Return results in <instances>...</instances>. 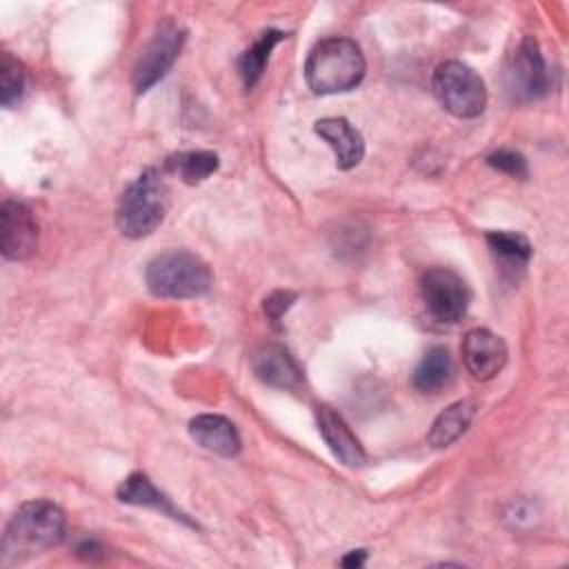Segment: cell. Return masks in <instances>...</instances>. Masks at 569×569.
I'll list each match as a JSON object with an SVG mask.
<instances>
[{"mask_svg": "<svg viewBox=\"0 0 569 569\" xmlns=\"http://www.w3.org/2000/svg\"><path fill=\"white\" fill-rule=\"evenodd\" d=\"M453 362L445 347H431L413 369V387L422 393H436L449 385Z\"/></svg>", "mask_w": 569, "mask_h": 569, "instance_id": "d6986e66", "label": "cell"}, {"mask_svg": "<svg viewBox=\"0 0 569 569\" xmlns=\"http://www.w3.org/2000/svg\"><path fill=\"white\" fill-rule=\"evenodd\" d=\"M460 351H462V360H465L467 371L476 380L496 378L502 371V367L507 362V356H509L505 340L500 336H496L493 331L482 329V327L469 329L465 333Z\"/></svg>", "mask_w": 569, "mask_h": 569, "instance_id": "30bf717a", "label": "cell"}, {"mask_svg": "<svg viewBox=\"0 0 569 569\" xmlns=\"http://www.w3.org/2000/svg\"><path fill=\"white\" fill-rule=\"evenodd\" d=\"M102 551H104V547L100 542H96V540H84V542L78 545V553L84 556V558H91V556L102 553Z\"/></svg>", "mask_w": 569, "mask_h": 569, "instance_id": "d4e9b609", "label": "cell"}, {"mask_svg": "<svg viewBox=\"0 0 569 569\" xmlns=\"http://www.w3.org/2000/svg\"><path fill=\"white\" fill-rule=\"evenodd\" d=\"M507 87L518 102H531L549 91V71L538 42L527 36L511 56Z\"/></svg>", "mask_w": 569, "mask_h": 569, "instance_id": "ba28073f", "label": "cell"}, {"mask_svg": "<svg viewBox=\"0 0 569 569\" xmlns=\"http://www.w3.org/2000/svg\"><path fill=\"white\" fill-rule=\"evenodd\" d=\"M367 64L360 47L349 38H325L313 44L305 62V80L318 96L345 93L365 78Z\"/></svg>", "mask_w": 569, "mask_h": 569, "instance_id": "7a4b0ae2", "label": "cell"}, {"mask_svg": "<svg viewBox=\"0 0 569 569\" xmlns=\"http://www.w3.org/2000/svg\"><path fill=\"white\" fill-rule=\"evenodd\" d=\"M485 238L502 278L518 282L531 260V242L518 231H489Z\"/></svg>", "mask_w": 569, "mask_h": 569, "instance_id": "9a60e30c", "label": "cell"}, {"mask_svg": "<svg viewBox=\"0 0 569 569\" xmlns=\"http://www.w3.org/2000/svg\"><path fill=\"white\" fill-rule=\"evenodd\" d=\"M187 31L167 20L162 22L156 33L151 36V40L147 42V47L142 49L136 67H133V89L136 93H144L149 91L156 82H160L167 71L173 67L176 58L180 56V49L184 44Z\"/></svg>", "mask_w": 569, "mask_h": 569, "instance_id": "52a82bcc", "label": "cell"}, {"mask_svg": "<svg viewBox=\"0 0 569 569\" xmlns=\"http://www.w3.org/2000/svg\"><path fill=\"white\" fill-rule=\"evenodd\" d=\"M169 209V189L156 169H144L127 184L118 200L116 224L122 236L140 240L151 236Z\"/></svg>", "mask_w": 569, "mask_h": 569, "instance_id": "3957f363", "label": "cell"}, {"mask_svg": "<svg viewBox=\"0 0 569 569\" xmlns=\"http://www.w3.org/2000/svg\"><path fill=\"white\" fill-rule=\"evenodd\" d=\"M144 280L156 298H198L211 289L209 264L191 251L169 249L153 256L144 269Z\"/></svg>", "mask_w": 569, "mask_h": 569, "instance_id": "277c9868", "label": "cell"}, {"mask_svg": "<svg viewBox=\"0 0 569 569\" xmlns=\"http://www.w3.org/2000/svg\"><path fill=\"white\" fill-rule=\"evenodd\" d=\"M293 302H296V293H293V291L278 289V291H273V293H269V296L264 298L262 309H264L267 318L276 325Z\"/></svg>", "mask_w": 569, "mask_h": 569, "instance_id": "603a6c76", "label": "cell"}, {"mask_svg": "<svg viewBox=\"0 0 569 569\" xmlns=\"http://www.w3.org/2000/svg\"><path fill=\"white\" fill-rule=\"evenodd\" d=\"M431 89L438 102L458 118H476L487 107L485 80L460 60H445L436 67Z\"/></svg>", "mask_w": 569, "mask_h": 569, "instance_id": "5b68a950", "label": "cell"}, {"mask_svg": "<svg viewBox=\"0 0 569 569\" xmlns=\"http://www.w3.org/2000/svg\"><path fill=\"white\" fill-rule=\"evenodd\" d=\"M24 69L22 64L9 53H2L0 60V102L2 107H13L22 100L24 96Z\"/></svg>", "mask_w": 569, "mask_h": 569, "instance_id": "44dd1931", "label": "cell"}, {"mask_svg": "<svg viewBox=\"0 0 569 569\" xmlns=\"http://www.w3.org/2000/svg\"><path fill=\"white\" fill-rule=\"evenodd\" d=\"M189 436L193 438L196 445L202 449L222 456V458H233L240 453V433L233 427V422L224 416L218 413H200L189 420Z\"/></svg>", "mask_w": 569, "mask_h": 569, "instance_id": "4fadbf2b", "label": "cell"}, {"mask_svg": "<svg viewBox=\"0 0 569 569\" xmlns=\"http://www.w3.org/2000/svg\"><path fill=\"white\" fill-rule=\"evenodd\" d=\"M365 560H367V551H365V549H353V551H349L347 556H342L340 565H342V567H362Z\"/></svg>", "mask_w": 569, "mask_h": 569, "instance_id": "cb8c5ba5", "label": "cell"}, {"mask_svg": "<svg viewBox=\"0 0 569 569\" xmlns=\"http://www.w3.org/2000/svg\"><path fill=\"white\" fill-rule=\"evenodd\" d=\"M420 300L436 322L456 325L469 309L471 291L465 278L453 269L431 267L420 278Z\"/></svg>", "mask_w": 569, "mask_h": 569, "instance_id": "8992f818", "label": "cell"}, {"mask_svg": "<svg viewBox=\"0 0 569 569\" xmlns=\"http://www.w3.org/2000/svg\"><path fill=\"white\" fill-rule=\"evenodd\" d=\"M313 129L333 149L338 169H353L365 158V140L347 118H322Z\"/></svg>", "mask_w": 569, "mask_h": 569, "instance_id": "5bb4252c", "label": "cell"}, {"mask_svg": "<svg viewBox=\"0 0 569 569\" xmlns=\"http://www.w3.org/2000/svg\"><path fill=\"white\" fill-rule=\"evenodd\" d=\"M116 496L120 502H127V505H136V507H147V509H156L160 511L162 516H169L173 520H180L184 525H191L193 522L182 513L178 511L171 500L156 489V485L149 480V476H144L142 471H133L129 473L116 489Z\"/></svg>", "mask_w": 569, "mask_h": 569, "instance_id": "2e32d148", "label": "cell"}, {"mask_svg": "<svg viewBox=\"0 0 569 569\" xmlns=\"http://www.w3.org/2000/svg\"><path fill=\"white\" fill-rule=\"evenodd\" d=\"M0 247L7 260H27L38 249V222L20 200H4L0 207Z\"/></svg>", "mask_w": 569, "mask_h": 569, "instance_id": "9c48e42d", "label": "cell"}, {"mask_svg": "<svg viewBox=\"0 0 569 569\" xmlns=\"http://www.w3.org/2000/svg\"><path fill=\"white\" fill-rule=\"evenodd\" d=\"M251 369L258 380L273 389L298 391L302 387V369L293 356L278 342H262L251 353Z\"/></svg>", "mask_w": 569, "mask_h": 569, "instance_id": "8fae6325", "label": "cell"}, {"mask_svg": "<svg viewBox=\"0 0 569 569\" xmlns=\"http://www.w3.org/2000/svg\"><path fill=\"white\" fill-rule=\"evenodd\" d=\"M67 533V516L51 500L22 502L7 522L2 536V565L22 562L58 547Z\"/></svg>", "mask_w": 569, "mask_h": 569, "instance_id": "6da1fadb", "label": "cell"}, {"mask_svg": "<svg viewBox=\"0 0 569 569\" xmlns=\"http://www.w3.org/2000/svg\"><path fill=\"white\" fill-rule=\"evenodd\" d=\"M476 411L478 409H476L473 400H458V402L449 405L433 420V425H431V429L427 433V442L431 447H436V449L449 447L451 442H456L469 429Z\"/></svg>", "mask_w": 569, "mask_h": 569, "instance_id": "e0dca14e", "label": "cell"}, {"mask_svg": "<svg viewBox=\"0 0 569 569\" xmlns=\"http://www.w3.org/2000/svg\"><path fill=\"white\" fill-rule=\"evenodd\" d=\"M487 164L500 173H507L511 178H527L529 176V167L527 160L520 151L513 149H498L493 153L487 156Z\"/></svg>", "mask_w": 569, "mask_h": 569, "instance_id": "7402d4cb", "label": "cell"}, {"mask_svg": "<svg viewBox=\"0 0 569 569\" xmlns=\"http://www.w3.org/2000/svg\"><path fill=\"white\" fill-rule=\"evenodd\" d=\"M220 167L218 153L213 151H178L167 156L164 160V171L178 176L184 184H198L207 180L211 173H216Z\"/></svg>", "mask_w": 569, "mask_h": 569, "instance_id": "ac0fdd59", "label": "cell"}, {"mask_svg": "<svg viewBox=\"0 0 569 569\" xmlns=\"http://www.w3.org/2000/svg\"><path fill=\"white\" fill-rule=\"evenodd\" d=\"M284 38H287V36H284L282 31H278V29H267V31H262V33L256 38V42L238 58V73H240V78H242V82H244L247 89H253V87L260 82V78H262L264 69H267V62H269V56H271L273 47H276L280 40H284Z\"/></svg>", "mask_w": 569, "mask_h": 569, "instance_id": "ffe728a7", "label": "cell"}, {"mask_svg": "<svg viewBox=\"0 0 569 569\" xmlns=\"http://www.w3.org/2000/svg\"><path fill=\"white\" fill-rule=\"evenodd\" d=\"M316 425H318L322 440L331 449V453L345 467L360 469L367 462V453H365L360 440L353 436L351 427L345 422V418L336 409H331L327 405H318L316 407Z\"/></svg>", "mask_w": 569, "mask_h": 569, "instance_id": "7c38bea8", "label": "cell"}]
</instances>
